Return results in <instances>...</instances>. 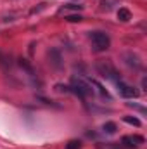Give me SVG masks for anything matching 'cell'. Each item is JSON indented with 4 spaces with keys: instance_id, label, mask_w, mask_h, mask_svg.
I'll return each instance as SVG.
<instances>
[{
    "instance_id": "cell-1",
    "label": "cell",
    "mask_w": 147,
    "mask_h": 149,
    "mask_svg": "<svg viewBox=\"0 0 147 149\" xmlns=\"http://www.w3.org/2000/svg\"><path fill=\"white\" fill-rule=\"evenodd\" d=\"M90 42H92V49L95 50V52H104V50H107L111 45V40L107 37V33H104V31H90Z\"/></svg>"
},
{
    "instance_id": "cell-2",
    "label": "cell",
    "mask_w": 147,
    "mask_h": 149,
    "mask_svg": "<svg viewBox=\"0 0 147 149\" xmlns=\"http://www.w3.org/2000/svg\"><path fill=\"white\" fill-rule=\"evenodd\" d=\"M71 88H74V92H76L81 99H85V97H88V95L94 94L92 85H90L88 81H85L83 78H80V76H73V78H71Z\"/></svg>"
},
{
    "instance_id": "cell-3",
    "label": "cell",
    "mask_w": 147,
    "mask_h": 149,
    "mask_svg": "<svg viewBox=\"0 0 147 149\" xmlns=\"http://www.w3.org/2000/svg\"><path fill=\"white\" fill-rule=\"evenodd\" d=\"M97 71L99 74L102 76V78H106V80H111V81H119L121 78H119V73H118V70L114 68V66H111L109 63H97Z\"/></svg>"
},
{
    "instance_id": "cell-4",
    "label": "cell",
    "mask_w": 147,
    "mask_h": 149,
    "mask_svg": "<svg viewBox=\"0 0 147 149\" xmlns=\"http://www.w3.org/2000/svg\"><path fill=\"white\" fill-rule=\"evenodd\" d=\"M116 88H118V94H119L121 97H125V99H137V97H139V90H137L135 87H132V85L121 81V80L116 81Z\"/></svg>"
},
{
    "instance_id": "cell-5",
    "label": "cell",
    "mask_w": 147,
    "mask_h": 149,
    "mask_svg": "<svg viewBox=\"0 0 147 149\" xmlns=\"http://www.w3.org/2000/svg\"><path fill=\"white\" fill-rule=\"evenodd\" d=\"M146 142V139L142 137V135H125L123 139H121V144H125L126 148H140L142 144Z\"/></svg>"
},
{
    "instance_id": "cell-6",
    "label": "cell",
    "mask_w": 147,
    "mask_h": 149,
    "mask_svg": "<svg viewBox=\"0 0 147 149\" xmlns=\"http://www.w3.org/2000/svg\"><path fill=\"white\" fill-rule=\"evenodd\" d=\"M118 19L123 21V23H128V21L132 19V12H130L128 9H125V7H121V9L118 10Z\"/></svg>"
},
{
    "instance_id": "cell-7",
    "label": "cell",
    "mask_w": 147,
    "mask_h": 149,
    "mask_svg": "<svg viewBox=\"0 0 147 149\" xmlns=\"http://www.w3.org/2000/svg\"><path fill=\"white\" fill-rule=\"evenodd\" d=\"M123 121L125 123H128V125H133V127H140L142 123H140V120L139 118H135V116H123Z\"/></svg>"
},
{
    "instance_id": "cell-8",
    "label": "cell",
    "mask_w": 147,
    "mask_h": 149,
    "mask_svg": "<svg viewBox=\"0 0 147 149\" xmlns=\"http://www.w3.org/2000/svg\"><path fill=\"white\" fill-rule=\"evenodd\" d=\"M19 66H21V68H23V70H24L26 73L30 74V76H33V74H35L33 68H31V66H30V64L26 63V59H19Z\"/></svg>"
},
{
    "instance_id": "cell-9",
    "label": "cell",
    "mask_w": 147,
    "mask_h": 149,
    "mask_svg": "<svg viewBox=\"0 0 147 149\" xmlns=\"http://www.w3.org/2000/svg\"><path fill=\"white\" fill-rule=\"evenodd\" d=\"M102 130H104L106 134H114V132H116V123H112V121H106V123L102 125Z\"/></svg>"
},
{
    "instance_id": "cell-10",
    "label": "cell",
    "mask_w": 147,
    "mask_h": 149,
    "mask_svg": "<svg viewBox=\"0 0 147 149\" xmlns=\"http://www.w3.org/2000/svg\"><path fill=\"white\" fill-rule=\"evenodd\" d=\"M66 149H81V142L80 141H69L66 144Z\"/></svg>"
},
{
    "instance_id": "cell-11",
    "label": "cell",
    "mask_w": 147,
    "mask_h": 149,
    "mask_svg": "<svg viewBox=\"0 0 147 149\" xmlns=\"http://www.w3.org/2000/svg\"><path fill=\"white\" fill-rule=\"evenodd\" d=\"M66 19H68L69 23H80V21H83V17H81L80 14H73V16H68Z\"/></svg>"
},
{
    "instance_id": "cell-12",
    "label": "cell",
    "mask_w": 147,
    "mask_h": 149,
    "mask_svg": "<svg viewBox=\"0 0 147 149\" xmlns=\"http://www.w3.org/2000/svg\"><path fill=\"white\" fill-rule=\"evenodd\" d=\"M128 106H130V108H135V109H139L140 113H146V108H140V106H137V104H133V102H128Z\"/></svg>"
},
{
    "instance_id": "cell-13",
    "label": "cell",
    "mask_w": 147,
    "mask_h": 149,
    "mask_svg": "<svg viewBox=\"0 0 147 149\" xmlns=\"http://www.w3.org/2000/svg\"><path fill=\"white\" fill-rule=\"evenodd\" d=\"M142 88L147 90V78H142Z\"/></svg>"
}]
</instances>
